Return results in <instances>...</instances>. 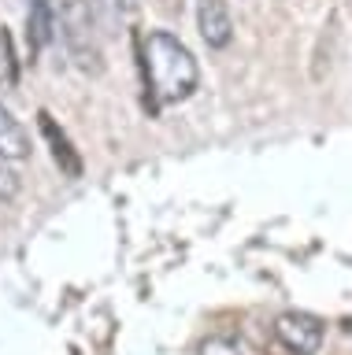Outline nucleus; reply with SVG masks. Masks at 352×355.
I'll use <instances>...</instances> for the list:
<instances>
[{
  "instance_id": "f257e3e1",
  "label": "nucleus",
  "mask_w": 352,
  "mask_h": 355,
  "mask_svg": "<svg viewBox=\"0 0 352 355\" xmlns=\"http://www.w3.org/2000/svg\"><path fill=\"white\" fill-rule=\"evenodd\" d=\"M141 49H145V82L160 104H182L196 93L201 67L171 30H152Z\"/></svg>"
},
{
  "instance_id": "f03ea898",
  "label": "nucleus",
  "mask_w": 352,
  "mask_h": 355,
  "mask_svg": "<svg viewBox=\"0 0 352 355\" xmlns=\"http://www.w3.org/2000/svg\"><path fill=\"white\" fill-rule=\"evenodd\" d=\"M60 33L67 44V55L74 67L85 74H101L104 71V52H101V37H97V19L90 0H67L60 11Z\"/></svg>"
},
{
  "instance_id": "7ed1b4c3",
  "label": "nucleus",
  "mask_w": 352,
  "mask_h": 355,
  "mask_svg": "<svg viewBox=\"0 0 352 355\" xmlns=\"http://www.w3.org/2000/svg\"><path fill=\"white\" fill-rule=\"evenodd\" d=\"M274 337L285 344V352L293 355H319L323 348V322L315 315H308V311H285V315L274 318Z\"/></svg>"
},
{
  "instance_id": "20e7f679",
  "label": "nucleus",
  "mask_w": 352,
  "mask_h": 355,
  "mask_svg": "<svg viewBox=\"0 0 352 355\" xmlns=\"http://www.w3.org/2000/svg\"><path fill=\"white\" fill-rule=\"evenodd\" d=\"M196 30L208 49H226L234 41V15L226 0H196Z\"/></svg>"
},
{
  "instance_id": "39448f33",
  "label": "nucleus",
  "mask_w": 352,
  "mask_h": 355,
  "mask_svg": "<svg viewBox=\"0 0 352 355\" xmlns=\"http://www.w3.org/2000/svg\"><path fill=\"white\" fill-rule=\"evenodd\" d=\"M37 126H41V133H45V141H49V148H52V159H56V166H60V174L71 178V182H74V178H82V155L74 152V144H71L67 133L56 126V119H52L49 111H41Z\"/></svg>"
},
{
  "instance_id": "423d86ee",
  "label": "nucleus",
  "mask_w": 352,
  "mask_h": 355,
  "mask_svg": "<svg viewBox=\"0 0 352 355\" xmlns=\"http://www.w3.org/2000/svg\"><path fill=\"white\" fill-rule=\"evenodd\" d=\"M0 155L12 159V163L30 159V133L23 130V122H19L4 104H0Z\"/></svg>"
},
{
  "instance_id": "0eeeda50",
  "label": "nucleus",
  "mask_w": 352,
  "mask_h": 355,
  "mask_svg": "<svg viewBox=\"0 0 352 355\" xmlns=\"http://www.w3.org/2000/svg\"><path fill=\"white\" fill-rule=\"evenodd\" d=\"M52 37V8L49 0H26V41L30 55H37Z\"/></svg>"
},
{
  "instance_id": "6e6552de",
  "label": "nucleus",
  "mask_w": 352,
  "mask_h": 355,
  "mask_svg": "<svg viewBox=\"0 0 352 355\" xmlns=\"http://www.w3.org/2000/svg\"><path fill=\"white\" fill-rule=\"evenodd\" d=\"M19 78V60L12 52V37H8V30L0 26V85H15Z\"/></svg>"
},
{
  "instance_id": "1a4fd4ad",
  "label": "nucleus",
  "mask_w": 352,
  "mask_h": 355,
  "mask_svg": "<svg viewBox=\"0 0 352 355\" xmlns=\"http://www.w3.org/2000/svg\"><path fill=\"white\" fill-rule=\"evenodd\" d=\"M19 189H23V182H19L12 159H4V155H0V204H12V200H19Z\"/></svg>"
},
{
  "instance_id": "9d476101",
  "label": "nucleus",
  "mask_w": 352,
  "mask_h": 355,
  "mask_svg": "<svg viewBox=\"0 0 352 355\" xmlns=\"http://www.w3.org/2000/svg\"><path fill=\"white\" fill-rule=\"evenodd\" d=\"M201 355H241V348L226 337H212V340L201 344Z\"/></svg>"
},
{
  "instance_id": "9b49d317",
  "label": "nucleus",
  "mask_w": 352,
  "mask_h": 355,
  "mask_svg": "<svg viewBox=\"0 0 352 355\" xmlns=\"http://www.w3.org/2000/svg\"><path fill=\"white\" fill-rule=\"evenodd\" d=\"M137 4H141V0H115V8H119V11H126V15H134Z\"/></svg>"
}]
</instances>
